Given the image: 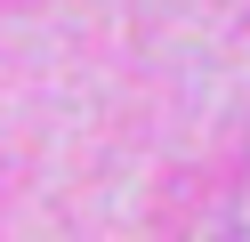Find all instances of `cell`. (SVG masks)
<instances>
[]
</instances>
